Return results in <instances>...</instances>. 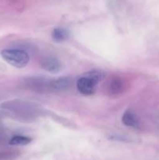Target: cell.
<instances>
[{
	"label": "cell",
	"instance_id": "277c9868",
	"mask_svg": "<svg viewBox=\"0 0 159 160\" xmlns=\"http://www.w3.org/2000/svg\"><path fill=\"white\" fill-rule=\"evenodd\" d=\"M125 83L123 79L119 78H114L109 82L108 85V92L112 95H116L118 94L122 93L124 91Z\"/></svg>",
	"mask_w": 159,
	"mask_h": 160
},
{
	"label": "cell",
	"instance_id": "9c48e42d",
	"mask_svg": "<svg viewBox=\"0 0 159 160\" xmlns=\"http://www.w3.org/2000/svg\"><path fill=\"white\" fill-rule=\"evenodd\" d=\"M16 151L12 150H0V160H13L17 157Z\"/></svg>",
	"mask_w": 159,
	"mask_h": 160
},
{
	"label": "cell",
	"instance_id": "30bf717a",
	"mask_svg": "<svg viewBox=\"0 0 159 160\" xmlns=\"http://www.w3.org/2000/svg\"><path fill=\"white\" fill-rule=\"evenodd\" d=\"M85 75L89 77V78H93L94 80H95L98 82H100L102 80L103 77H104L103 73L101 71H100V70H92V71L87 72Z\"/></svg>",
	"mask_w": 159,
	"mask_h": 160
},
{
	"label": "cell",
	"instance_id": "8992f818",
	"mask_svg": "<svg viewBox=\"0 0 159 160\" xmlns=\"http://www.w3.org/2000/svg\"><path fill=\"white\" fill-rule=\"evenodd\" d=\"M122 121L123 124L130 128H137L139 124L138 118L130 110H127L124 112L122 117Z\"/></svg>",
	"mask_w": 159,
	"mask_h": 160
},
{
	"label": "cell",
	"instance_id": "7a4b0ae2",
	"mask_svg": "<svg viewBox=\"0 0 159 160\" xmlns=\"http://www.w3.org/2000/svg\"><path fill=\"white\" fill-rule=\"evenodd\" d=\"M98 81L84 75L76 81L78 92L84 95H91L96 92Z\"/></svg>",
	"mask_w": 159,
	"mask_h": 160
},
{
	"label": "cell",
	"instance_id": "52a82bcc",
	"mask_svg": "<svg viewBox=\"0 0 159 160\" xmlns=\"http://www.w3.org/2000/svg\"><path fill=\"white\" fill-rule=\"evenodd\" d=\"M69 35H70V33H69L68 30L62 28H55L51 33L53 40L57 42H64L68 38Z\"/></svg>",
	"mask_w": 159,
	"mask_h": 160
},
{
	"label": "cell",
	"instance_id": "8fae6325",
	"mask_svg": "<svg viewBox=\"0 0 159 160\" xmlns=\"http://www.w3.org/2000/svg\"><path fill=\"white\" fill-rule=\"evenodd\" d=\"M6 140V132H5L4 130L2 129V128H1V126H0V144L3 143Z\"/></svg>",
	"mask_w": 159,
	"mask_h": 160
},
{
	"label": "cell",
	"instance_id": "ba28073f",
	"mask_svg": "<svg viewBox=\"0 0 159 160\" xmlns=\"http://www.w3.org/2000/svg\"><path fill=\"white\" fill-rule=\"evenodd\" d=\"M32 141V138L23 135H14L9 141V144L13 146H23L30 144Z\"/></svg>",
	"mask_w": 159,
	"mask_h": 160
},
{
	"label": "cell",
	"instance_id": "6da1fadb",
	"mask_svg": "<svg viewBox=\"0 0 159 160\" xmlns=\"http://www.w3.org/2000/svg\"><path fill=\"white\" fill-rule=\"evenodd\" d=\"M1 56L9 65L17 68H23L29 62V55L26 52L17 48H7L1 52Z\"/></svg>",
	"mask_w": 159,
	"mask_h": 160
},
{
	"label": "cell",
	"instance_id": "3957f363",
	"mask_svg": "<svg viewBox=\"0 0 159 160\" xmlns=\"http://www.w3.org/2000/svg\"><path fill=\"white\" fill-rule=\"evenodd\" d=\"M41 67L46 71L51 73H57L62 70V64L58 59L53 56H45L40 61Z\"/></svg>",
	"mask_w": 159,
	"mask_h": 160
},
{
	"label": "cell",
	"instance_id": "5b68a950",
	"mask_svg": "<svg viewBox=\"0 0 159 160\" xmlns=\"http://www.w3.org/2000/svg\"><path fill=\"white\" fill-rule=\"evenodd\" d=\"M70 85H71V80L66 77L56 78L49 83L50 88L55 91L66 90L70 87Z\"/></svg>",
	"mask_w": 159,
	"mask_h": 160
}]
</instances>
